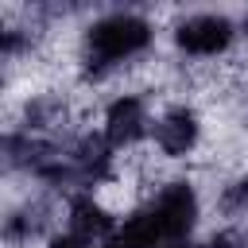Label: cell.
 I'll list each match as a JSON object with an SVG mask.
<instances>
[{"instance_id":"obj_4","label":"cell","mask_w":248,"mask_h":248,"mask_svg":"<svg viewBox=\"0 0 248 248\" xmlns=\"http://www.w3.org/2000/svg\"><path fill=\"white\" fill-rule=\"evenodd\" d=\"M151 116H147V101L140 93H120L105 105V140L108 147H132L147 136Z\"/></svg>"},{"instance_id":"obj_5","label":"cell","mask_w":248,"mask_h":248,"mask_svg":"<svg viewBox=\"0 0 248 248\" xmlns=\"http://www.w3.org/2000/svg\"><path fill=\"white\" fill-rule=\"evenodd\" d=\"M151 136H155L159 155L182 159V155H190V151L198 147V140H202V120H198V112H194L190 105H170V108L155 120Z\"/></svg>"},{"instance_id":"obj_6","label":"cell","mask_w":248,"mask_h":248,"mask_svg":"<svg viewBox=\"0 0 248 248\" xmlns=\"http://www.w3.org/2000/svg\"><path fill=\"white\" fill-rule=\"evenodd\" d=\"M66 221H70V232H78V236H85V240H93V236H112L116 232V217H112V209L101 202V198H93V194H74L70 198V205H66Z\"/></svg>"},{"instance_id":"obj_2","label":"cell","mask_w":248,"mask_h":248,"mask_svg":"<svg viewBox=\"0 0 248 248\" xmlns=\"http://www.w3.org/2000/svg\"><path fill=\"white\" fill-rule=\"evenodd\" d=\"M143 209L151 213V221H155V229H159L163 244H170V240H186V236H190V229H194V225H198V217H202L198 190H194L190 182H182V178H174V182L159 186V190L147 198V205H143Z\"/></svg>"},{"instance_id":"obj_3","label":"cell","mask_w":248,"mask_h":248,"mask_svg":"<svg viewBox=\"0 0 248 248\" xmlns=\"http://www.w3.org/2000/svg\"><path fill=\"white\" fill-rule=\"evenodd\" d=\"M232 39H236L232 19L217 12H194L174 23V46L190 58H217L232 46Z\"/></svg>"},{"instance_id":"obj_8","label":"cell","mask_w":248,"mask_h":248,"mask_svg":"<svg viewBox=\"0 0 248 248\" xmlns=\"http://www.w3.org/2000/svg\"><path fill=\"white\" fill-rule=\"evenodd\" d=\"M205 248H248V236H244L240 229H217V232L205 240Z\"/></svg>"},{"instance_id":"obj_9","label":"cell","mask_w":248,"mask_h":248,"mask_svg":"<svg viewBox=\"0 0 248 248\" xmlns=\"http://www.w3.org/2000/svg\"><path fill=\"white\" fill-rule=\"evenodd\" d=\"M46 248H93V240H85V236H78V232H54L50 240H46Z\"/></svg>"},{"instance_id":"obj_1","label":"cell","mask_w":248,"mask_h":248,"mask_svg":"<svg viewBox=\"0 0 248 248\" xmlns=\"http://www.w3.org/2000/svg\"><path fill=\"white\" fill-rule=\"evenodd\" d=\"M155 39L151 19L136 12H108L85 27V66L93 78H105L112 66L143 54Z\"/></svg>"},{"instance_id":"obj_7","label":"cell","mask_w":248,"mask_h":248,"mask_svg":"<svg viewBox=\"0 0 248 248\" xmlns=\"http://www.w3.org/2000/svg\"><path fill=\"white\" fill-rule=\"evenodd\" d=\"M217 205H221L225 213H240V209H248V178H236V182L221 186Z\"/></svg>"},{"instance_id":"obj_10","label":"cell","mask_w":248,"mask_h":248,"mask_svg":"<svg viewBox=\"0 0 248 248\" xmlns=\"http://www.w3.org/2000/svg\"><path fill=\"white\" fill-rule=\"evenodd\" d=\"M159 248H205V244H190V240H170V244H159Z\"/></svg>"}]
</instances>
